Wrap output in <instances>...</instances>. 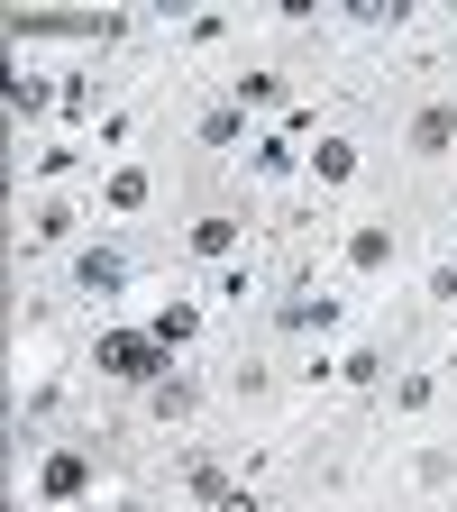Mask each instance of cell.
<instances>
[{"mask_svg":"<svg viewBox=\"0 0 457 512\" xmlns=\"http://www.w3.org/2000/svg\"><path fill=\"white\" fill-rule=\"evenodd\" d=\"M183 256L192 266H229V256H247V211H229V202H211V211H192V229H183Z\"/></svg>","mask_w":457,"mask_h":512,"instance_id":"8fae6325","label":"cell"},{"mask_svg":"<svg viewBox=\"0 0 457 512\" xmlns=\"http://www.w3.org/2000/svg\"><path fill=\"white\" fill-rule=\"evenodd\" d=\"M83 512H101V503H83Z\"/></svg>","mask_w":457,"mask_h":512,"instance_id":"d6a6232c","label":"cell"},{"mask_svg":"<svg viewBox=\"0 0 457 512\" xmlns=\"http://www.w3.org/2000/svg\"><path fill=\"white\" fill-rule=\"evenodd\" d=\"M202 293H211V302H256V256H229V266H211Z\"/></svg>","mask_w":457,"mask_h":512,"instance_id":"603a6c76","label":"cell"},{"mask_svg":"<svg viewBox=\"0 0 457 512\" xmlns=\"http://www.w3.org/2000/svg\"><path fill=\"white\" fill-rule=\"evenodd\" d=\"M147 339H156L165 357L202 348V302H156V311H147Z\"/></svg>","mask_w":457,"mask_h":512,"instance_id":"e0dca14e","label":"cell"},{"mask_svg":"<svg viewBox=\"0 0 457 512\" xmlns=\"http://www.w3.org/2000/svg\"><path fill=\"white\" fill-rule=\"evenodd\" d=\"M302 156H311V138H293V128L275 119V128H256L247 174H256V183H302Z\"/></svg>","mask_w":457,"mask_h":512,"instance_id":"5bb4252c","label":"cell"},{"mask_svg":"<svg viewBox=\"0 0 457 512\" xmlns=\"http://www.w3.org/2000/svg\"><path fill=\"white\" fill-rule=\"evenodd\" d=\"M128 284H138V256H128L110 229H101V238H83L74 256H64V302H119Z\"/></svg>","mask_w":457,"mask_h":512,"instance_id":"3957f363","label":"cell"},{"mask_svg":"<svg viewBox=\"0 0 457 512\" xmlns=\"http://www.w3.org/2000/svg\"><path fill=\"white\" fill-rule=\"evenodd\" d=\"M439 394H448V384H439V366H412V375H394V384H384L394 421H430V412H439Z\"/></svg>","mask_w":457,"mask_h":512,"instance_id":"ac0fdd59","label":"cell"},{"mask_svg":"<svg viewBox=\"0 0 457 512\" xmlns=\"http://www.w3.org/2000/svg\"><path fill=\"white\" fill-rule=\"evenodd\" d=\"M202 403H211V394H202V375H192L183 357H174V366L147 384V394H138V412H147L156 430H192V421H202Z\"/></svg>","mask_w":457,"mask_h":512,"instance_id":"30bf717a","label":"cell"},{"mask_svg":"<svg viewBox=\"0 0 457 512\" xmlns=\"http://www.w3.org/2000/svg\"><path fill=\"white\" fill-rule=\"evenodd\" d=\"M46 110H55V74L19 55V64H10V119L28 128V119H46Z\"/></svg>","mask_w":457,"mask_h":512,"instance_id":"d6986e66","label":"cell"},{"mask_svg":"<svg viewBox=\"0 0 457 512\" xmlns=\"http://www.w3.org/2000/svg\"><path fill=\"white\" fill-rule=\"evenodd\" d=\"M439 384H448V394H457V348H448V357H439Z\"/></svg>","mask_w":457,"mask_h":512,"instance_id":"1f68e13d","label":"cell"},{"mask_svg":"<svg viewBox=\"0 0 457 512\" xmlns=\"http://www.w3.org/2000/svg\"><path fill=\"white\" fill-rule=\"evenodd\" d=\"M92 202H83V192H28V211H19V256H74L83 238H92Z\"/></svg>","mask_w":457,"mask_h":512,"instance_id":"7a4b0ae2","label":"cell"},{"mask_svg":"<svg viewBox=\"0 0 457 512\" xmlns=\"http://www.w3.org/2000/svg\"><path fill=\"white\" fill-rule=\"evenodd\" d=\"M92 485H101V448H83V439H64V448L37 458V503L46 512H83Z\"/></svg>","mask_w":457,"mask_h":512,"instance_id":"8992f818","label":"cell"},{"mask_svg":"<svg viewBox=\"0 0 457 512\" xmlns=\"http://www.w3.org/2000/svg\"><path fill=\"white\" fill-rule=\"evenodd\" d=\"M128 37H138L128 10H83V28H74V46H128Z\"/></svg>","mask_w":457,"mask_h":512,"instance_id":"484cf974","label":"cell"},{"mask_svg":"<svg viewBox=\"0 0 457 512\" xmlns=\"http://www.w3.org/2000/svg\"><path fill=\"white\" fill-rule=\"evenodd\" d=\"M348 28H366V37H403V28H412V0H348Z\"/></svg>","mask_w":457,"mask_h":512,"instance_id":"7402d4cb","label":"cell"},{"mask_svg":"<svg viewBox=\"0 0 457 512\" xmlns=\"http://www.w3.org/2000/svg\"><path fill=\"white\" fill-rule=\"evenodd\" d=\"M220 92H229L247 119H266V110H293V64H284V55H247L238 74L220 83Z\"/></svg>","mask_w":457,"mask_h":512,"instance_id":"9c48e42d","label":"cell"},{"mask_svg":"<svg viewBox=\"0 0 457 512\" xmlns=\"http://www.w3.org/2000/svg\"><path fill=\"white\" fill-rule=\"evenodd\" d=\"M101 512H156V503H147V494H110Z\"/></svg>","mask_w":457,"mask_h":512,"instance_id":"4dcf8cb0","label":"cell"},{"mask_svg":"<svg viewBox=\"0 0 457 512\" xmlns=\"http://www.w3.org/2000/svg\"><path fill=\"white\" fill-rule=\"evenodd\" d=\"M92 211H101V220H147V211H156V174H147L138 156L101 165V183H92Z\"/></svg>","mask_w":457,"mask_h":512,"instance_id":"7c38bea8","label":"cell"},{"mask_svg":"<svg viewBox=\"0 0 457 512\" xmlns=\"http://www.w3.org/2000/svg\"><path fill=\"white\" fill-rule=\"evenodd\" d=\"M229 394H238V403H266V394H275V357H256V348H247V357L229 366Z\"/></svg>","mask_w":457,"mask_h":512,"instance_id":"4316f807","label":"cell"},{"mask_svg":"<svg viewBox=\"0 0 457 512\" xmlns=\"http://www.w3.org/2000/svg\"><path fill=\"white\" fill-rule=\"evenodd\" d=\"M220 512H266V494H256V485H238V494H229Z\"/></svg>","mask_w":457,"mask_h":512,"instance_id":"f546056e","label":"cell"},{"mask_svg":"<svg viewBox=\"0 0 457 512\" xmlns=\"http://www.w3.org/2000/svg\"><path fill=\"white\" fill-rule=\"evenodd\" d=\"M238 485H247V476H238L229 458H211V448H202V458H183V503H192V512H220Z\"/></svg>","mask_w":457,"mask_h":512,"instance_id":"9a60e30c","label":"cell"},{"mask_svg":"<svg viewBox=\"0 0 457 512\" xmlns=\"http://www.w3.org/2000/svg\"><path fill=\"white\" fill-rule=\"evenodd\" d=\"M229 37H238L229 10H192V19H174V46H229Z\"/></svg>","mask_w":457,"mask_h":512,"instance_id":"d4e9b609","label":"cell"},{"mask_svg":"<svg viewBox=\"0 0 457 512\" xmlns=\"http://www.w3.org/2000/svg\"><path fill=\"white\" fill-rule=\"evenodd\" d=\"M128 138H138V110H101V119H92V147H101L110 165L128 156Z\"/></svg>","mask_w":457,"mask_h":512,"instance_id":"83f0119b","label":"cell"},{"mask_svg":"<svg viewBox=\"0 0 457 512\" xmlns=\"http://www.w3.org/2000/svg\"><path fill=\"white\" fill-rule=\"evenodd\" d=\"M266 330L275 339H302V348H330L348 330V302H339V284H320V275H284L275 302H266Z\"/></svg>","mask_w":457,"mask_h":512,"instance_id":"6da1fadb","label":"cell"},{"mask_svg":"<svg viewBox=\"0 0 457 512\" xmlns=\"http://www.w3.org/2000/svg\"><path fill=\"white\" fill-rule=\"evenodd\" d=\"M403 156H412V165H448V156H457V83H439V92L412 101V119H403Z\"/></svg>","mask_w":457,"mask_h":512,"instance_id":"52a82bcc","label":"cell"},{"mask_svg":"<svg viewBox=\"0 0 457 512\" xmlns=\"http://www.w3.org/2000/svg\"><path fill=\"white\" fill-rule=\"evenodd\" d=\"M403 476H412V494H430V503H439V494L457 485V448H448V439H421Z\"/></svg>","mask_w":457,"mask_h":512,"instance_id":"ffe728a7","label":"cell"},{"mask_svg":"<svg viewBox=\"0 0 457 512\" xmlns=\"http://www.w3.org/2000/svg\"><path fill=\"white\" fill-rule=\"evenodd\" d=\"M192 147H202V156H238V147H256V128H247V110L220 92V101L192 110Z\"/></svg>","mask_w":457,"mask_h":512,"instance_id":"4fadbf2b","label":"cell"},{"mask_svg":"<svg viewBox=\"0 0 457 512\" xmlns=\"http://www.w3.org/2000/svg\"><path fill=\"white\" fill-rule=\"evenodd\" d=\"M384 384H394V348H384V339L339 348V394H384Z\"/></svg>","mask_w":457,"mask_h":512,"instance_id":"2e32d148","label":"cell"},{"mask_svg":"<svg viewBox=\"0 0 457 512\" xmlns=\"http://www.w3.org/2000/svg\"><path fill=\"white\" fill-rule=\"evenodd\" d=\"M165 366H174V357L147 339V320H138V330H101V339H92V375H101V384H119V394H147Z\"/></svg>","mask_w":457,"mask_h":512,"instance_id":"277c9868","label":"cell"},{"mask_svg":"<svg viewBox=\"0 0 457 512\" xmlns=\"http://www.w3.org/2000/svg\"><path fill=\"white\" fill-rule=\"evenodd\" d=\"M394 266H403V229H394V211L348 220V238H339V284H384Z\"/></svg>","mask_w":457,"mask_h":512,"instance_id":"5b68a950","label":"cell"},{"mask_svg":"<svg viewBox=\"0 0 457 512\" xmlns=\"http://www.w3.org/2000/svg\"><path fill=\"white\" fill-rule=\"evenodd\" d=\"M83 156H92V147H74V138H46V147L28 156V174H37V192H64V183H74V174H83Z\"/></svg>","mask_w":457,"mask_h":512,"instance_id":"44dd1931","label":"cell"},{"mask_svg":"<svg viewBox=\"0 0 457 512\" xmlns=\"http://www.w3.org/2000/svg\"><path fill=\"white\" fill-rule=\"evenodd\" d=\"M421 293H430L439 311H457V256H430V275H421Z\"/></svg>","mask_w":457,"mask_h":512,"instance_id":"f1b7e54d","label":"cell"},{"mask_svg":"<svg viewBox=\"0 0 457 512\" xmlns=\"http://www.w3.org/2000/svg\"><path fill=\"white\" fill-rule=\"evenodd\" d=\"M366 174V147L348 138V128H320L311 156H302V183H311V202H339V192Z\"/></svg>","mask_w":457,"mask_h":512,"instance_id":"ba28073f","label":"cell"},{"mask_svg":"<svg viewBox=\"0 0 457 512\" xmlns=\"http://www.w3.org/2000/svg\"><path fill=\"white\" fill-rule=\"evenodd\" d=\"M92 110H101V92H92V74H55V119H64V128H83Z\"/></svg>","mask_w":457,"mask_h":512,"instance_id":"cb8c5ba5","label":"cell"}]
</instances>
